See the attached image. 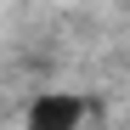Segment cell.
<instances>
[{"label": "cell", "instance_id": "obj_1", "mask_svg": "<svg viewBox=\"0 0 130 130\" xmlns=\"http://www.w3.org/2000/svg\"><path fill=\"white\" fill-rule=\"evenodd\" d=\"M74 113H79V102L51 96V102H40V107H34V130H74Z\"/></svg>", "mask_w": 130, "mask_h": 130}]
</instances>
